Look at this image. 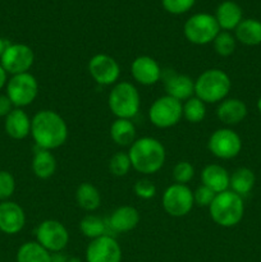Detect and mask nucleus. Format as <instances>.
Wrapping results in <instances>:
<instances>
[{"mask_svg":"<svg viewBox=\"0 0 261 262\" xmlns=\"http://www.w3.org/2000/svg\"><path fill=\"white\" fill-rule=\"evenodd\" d=\"M183 118V104L173 97L164 95L158 97L148 109V119L160 129L178 124Z\"/></svg>","mask_w":261,"mask_h":262,"instance_id":"0eeeda50","label":"nucleus"},{"mask_svg":"<svg viewBox=\"0 0 261 262\" xmlns=\"http://www.w3.org/2000/svg\"><path fill=\"white\" fill-rule=\"evenodd\" d=\"M247 115V106L240 99H224L219 102L216 109V117L223 124H240Z\"/></svg>","mask_w":261,"mask_h":262,"instance_id":"aec40b11","label":"nucleus"},{"mask_svg":"<svg viewBox=\"0 0 261 262\" xmlns=\"http://www.w3.org/2000/svg\"><path fill=\"white\" fill-rule=\"evenodd\" d=\"M235 43H237V40L228 31H220L216 37L214 38V41H212L215 53L219 56H223V58L230 56L234 53Z\"/></svg>","mask_w":261,"mask_h":262,"instance_id":"7c9ffc66","label":"nucleus"},{"mask_svg":"<svg viewBox=\"0 0 261 262\" xmlns=\"http://www.w3.org/2000/svg\"><path fill=\"white\" fill-rule=\"evenodd\" d=\"M76 202L84 211H96L101 205V194L96 186L90 182H83L76 189Z\"/></svg>","mask_w":261,"mask_h":262,"instance_id":"b1692460","label":"nucleus"},{"mask_svg":"<svg viewBox=\"0 0 261 262\" xmlns=\"http://www.w3.org/2000/svg\"><path fill=\"white\" fill-rule=\"evenodd\" d=\"M229 173L219 164H209L201 171V182L204 186L209 187L215 193L229 189Z\"/></svg>","mask_w":261,"mask_h":262,"instance_id":"4be33fe9","label":"nucleus"},{"mask_svg":"<svg viewBox=\"0 0 261 262\" xmlns=\"http://www.w3.org/2000/svg\"><path fill=\"white\" fill-rule=\"evenodd\" d=\"M5 133L13 140H25L31 135V118L19 107H14L4 118Z\"/></svg>","mask_w":261,"mask_h":262,"instance_id":"a211bd4d","label":"nucleus"},{"mask_svg":"<svg viewBox=\"0 0 261 262\" xmlns=\"http://www.w3.org/2000/svg\"><path fill=\"white\" fill-rule=\"evenodd\" d=\"M235 40L247 46H256L261 43V22L253 18L243 19L235 28Z\"/></svg>","mask_w":261,"mask_h":262,"instance_id":"a878e982","label":"nucleus"},{"mask_svg":"<svg viewBox=\"0 0 261 262\" xmlns=\"http://www.w3.org/2000/svg\"><path fill=\"white\" fill-rule=\"evenodd\" d=\"M161 205L169 216L183 217L193 209V192L187 184H170L164 191Z\"/></svg>","mask_w":261,"mask_h":262,"instance_id":"1a4fd4ad","label":"nucleus"},{"mask_svg":"<svg viewBox=\"0 0 261 262\" xmlns=\"http://www.w3.org/2000/svg\"><path fill=\"white\" fill-rule=\"evenodd\" d=\"M133 191L141 200H151L156 196V186L148 179H138L135 183Z\"/></svg>","mask_w":261,"mask_h":262,"instance_id":"c9c22d12","label":"nucleus"},{"mask_svg":"<svg viewBox=\"0 0 261 262\" xmlns=\"http://www.w3.org/2000/svg\"><path fill=\"white\" fill-rule=\"evenodd\" d=\"M196 0H161L164 9L170 14H183L194 5Z\"/></svg>","mask_w":261,"mask_h":262,"instance_id":"f704fd0d","label":"nucleus"},{"mask_svg":"<svg viewBox=\"0 0 261 262\" xmlns=\"http://www.w3.org/2000/svg\"><path fill=\"white\" fill-rule=\"evenodd\" d=\"M255 174L248 168H238L229 178V188L241 197L246 196L252 191L255 186Z\"/></svg>","mask_w":261,"mask_h":262,"instance_id":"bb28decb","label":"nucleus"},{"mask_svg":"<svg viewBox=\"0 0 261 262\" xmlns=\"http://www.w3.org/2000/svg\"><path fill=\"white\" fill-rule=\"evenodd\" d=\"M215 196H216V193H215L212 189H210L209 187L201 184L200 187H197L196 191H193L194 205H197V206L200 207H207V209H209L211 202L214 201Z\"/></svg>","mask_w":261,"mask_h":262,"instance_id":"e433bc0d","label":"nucleus"},{"mask_svg":"<svg viewBox=\"0 0 261 262\" xmlns=\"http://www.w3.org/2000/svg\"><path fill=\"white\" fill-rule=\"evenodd\" d=\"M110 137L118 146H130L136 141V127L130 119H117L110 125Z\"/></svg>","mask_w":261,"mask_h":262,"instance_id":"393cba45","label":"nucleus"},{"mask_svg":"<svg viewBox=\"0 0 261 262\" xmlns=\"http://www.w3.org/2000/svg\"><path fill=\"white\" fill-rule=\"evenodd\" d=\"M194 168L189 161H179L173 168V179L178 184H187L193 179Z\"/></svg>","mask_w":261,"mask_h":262,"instance_id":"473e14b6","label":"nucleus"},{"mask_svg":"<svg viewBox=\"0 0 261 262\" xmlns=\"http://www.w3.org/2000/svg\"><path fill=\"white\" fill-rule=\"evenodd\" d=\"M56 159L49 150L37 148L32 158V171L38 179H49L56 171Z\"/></svg>","mask_w":261,"mask_h":262,"instance_id":"5701e85b","label":"nucleus"},{"mask_svg":"<svg viewBox=\"0 0 261 262\" xmlns=\"http://www.w3.org/2000/svg\"><path fill=\"white\" fill-rule=\"evenodd\" d=\"M26 225L25 210L13 201L0 202V232L8 235L18 234Z\"/></svg>","mask_w":261,"mask_h":262,"instance_id":"dca6fc26","label":"nucleus"},{"mask_svg":"<svg viewBox=\"0 0 261 262\" xmlns=\"http://www.w3.org/2000/svg\"><path fill=\"white\" fill-rule=\"evenodd\" d=\"M132 164L128 152H117L109 160V170L114 177H125L129 173Z\"/></svg>","mask_w":261,"mask_h":262,"instance_id":"2f4dec72","label":"nucleus"},{"mask_svg":"<svg viewBox=\"0 0 261 262\" xmlns=\"http://www.w3.org/2000/svg\"><path fill=\"white\" fill-rule=\"evenodd\" d=\"M107 105L115 118L132 120L140 112V92L130 82L120 81L115 83L109 92Z\"/></svg>","mask_w":261,"mask_h":262,"instance_id":"39448f33","label":"nucleus"},{"mask_svg":"<svg viewBox=\"0 0 261 262\" xmlns=\"http://www.w3.org/2000/svg\"><path fill=\"white\" fill-rule=\"evenodd\" d=\"M13 109H14V106H13L12 101H10L9 97L7 96V94H0V118L7 117Z\"/></svg>","mask_w":261,"mask_h":262,"instance_id":"4c0bfd02","label":"nucleus"},{"mask_svg":"<svg viewBox=\"0 0 261 262\" xmlns=\"http://www.w3.org/2000/svg\"><path fill=\"white\" fill-rule=\"evenodd\" d=\"M15 179L12 173L7 170H0V202L9 201L14 194Z\"/></svg>","mask_w":261,"mask_h":262,"instance_id":"72a5a7b5","label":"nucleus"},{"mask_svg":"<svg viewBox=\"0 0 261 262\" xmlns=\"http://www.w3.org/2000/svg\"><path fill=\"white\" fill-rule=\"evenodd\" d=\"M36 242L49 252H60L68 246L69 233L63 223L54 219L44 220L36 228Z\"/></svg>","mask_w":261,"mask_h":262,"instance_id":"9d476101","label":"nucleus"},{"mask_svg":"<svg viewBox=\"0 0 261 262\" xmlns=\"http://www.w3.org/2000/svg\"><path fill=\"white\" fill-rule=\"evenodd\" d=\"M68 125L54 110H40L31 118V136L37 148L53 151L68 140Z\"/></svg>","mask_w":261,"mask_h":262,"instance_id":"f257e3e1","label":"nucleus"},{"mask_svg":"<svg viewBox=\"0 0 261 262\" xmlns=\"http://www.w3.org/2000/svg\"><path fill=\"white\" fill-rule=\"evenodd\" d=\"M9 41H7L5 38L0 37V58H2V55L4 54V51L7 50V48L9 46Z\"/></svg>","mask_w":261,"mask_h":262,"instance_id":"ea45409f","label":"nucleus"},{"mask_svg":"<svg viewBox=\"0 0 261 262\" xmlns=\"http://www.w3.org/2000/svg\"><path fill=\"white\" fill-rule=\"evenodd\" d=\"M209 214L212 222L223 228H233L242 220L245 215L243 197L228 191L217 193L209 206Z\"/></svg>","mask_w":261,"mask_h":262,"instance_id":"20e7f679","label":"nucleus"},{"mask_svg":"<svg viewBox=\"0 0 261 262\" xmlns=\"http://www.w3.org/2000/svg\"><path fill=\"white\" fill-rule=\"evenodd\" d=\"M130 73L133 79L142 86L156 84L163 77V71L159 63L148 55L137 56L130 64Z\"/></svg>","mask_w":261,"mask_h":262,"instance_id":"2eb2a0df","label":"nucleus"},{"mask_svg":"<svg viewBox=\"0 0 261 262\" xmlns=\"http://www.w3.org/2000/svg\"><path fill=\"white\" fill-rule=\"evenodd\" d=\"M122 248L109 234L92 239L86 248L87 262H122Z\"/></svg>","mask_w":261,"mask_h":262,"instance_id":"4468645a","label":"nucleus"},{"mask_svg":"<svg viewBox=\"0 0 261 262\" xmlns=\"http://www.w3.org/2000/svg\"><path fill=\"white\" fill-rule=\"evenodd\" d=\"M8 83V73L5 72V69L3 68L2 64H0V91L7 86Z\"/></svg>","mask_w":261,"mask_h":262,"instance_id":"58836bf2","label":"nucleus"},{"mask_svg":"<svg viewBox=\"0 0 261 262\" xmlns=\"http://www.w3.org/2000/svg\"><path fill=\"white\" fill-rule=\"evenodd\" d=\"M214 15L209 13H197L186 20L183 27V33L187 40L194 45H207L214 41L217 33L220 32Z\"/></svg>","mask_w":261,"mask_h":262,"instance_id":"423d86ee","label":"nucleus"},{"mask_svg":"<svg viewBox=\"0 0 261 262\" xmlns=\"http://www.w3.org/2000/svg\"><path fill=\"white\" fill-rule=\"evenodd\" d=\"M214 17L216 19L217 25H219L220 30L229 32V31L235 30L238 25L242 22L243 12L242 8L237 3L232 2V0H227V2L220 3L219 7L216 8Z\"/></svg>","mask_w":261,"mask_h":262,"instance_id":"412c9836","label":"nucleus"},{"mask_svg":"<svg viewBox=\"0 0 261 262\" xmlns=\"http://www.w3.org/2000/svg\"><path fill=\"white\" fill-rule=\"evenodd\" d=\"M206 117V104L196 96L183 102V118L192 124H199Z\"/></svg>","mask_w":261,"mask_h":262,"instance_id":"c756f323","label":"nucleus"},{"mask_svg":"<svg viewBox=\"0 0 261 262\" xmlns=\"http://www.w3.org/2000/svg\"><path fill=\"white\" fill-rule=\"evenodd\" d=\"M79 230L84 237L92 241L106 234V224L100 216L87 214L79 222Z\"/></svg>","mask_w":261,"mask_h":262,"instance_id":"c85d7f7f","label":"nucleus"},{"mask_svg":"<svg viewBox=\"0 0 261 262\" xmlns=\"http://www.w3.org/2000/svg\"><path fill=\"white\" fill-rule=\"evenodd\" d=\"M132 168L145 176L156 174L165 164L166 151L163 143L154 137L137 138L129 146Z\"/></svg>","mask_w":261,"mask_h":262,"instance_id":"f03ea898","label":"nucleus"},{"mask_svg":"<svg viewBox=\"0 0 261 262\" xmlns=\"http://www.w3.org/2000/svg\"><path fill=\"white\" fill-rule=\"evenodd\" d=\"M210 152L222 160H230L240 155L242 150V140L230 128H219L211 133L207 141Z\"/></svg>","mask_w":261,"mask_h":262,"instance_id":"9b49d317","label":"nucleus"},{"mask_svg":"<svg viewBox=\"0 0 261 262\" xmlns=\"http://www.w3.org/2000/svg\"><path fill=\"white\" fill-rule=\"evenodd\" d=\"M140 220L141 216L138 210L133 206L124 205L112 212L109 217V227L115 233H128L137 228Z\"/></svg>","mask_w":261,"mask_h":262,"instance_id":"6ab92c4d","label":"nucleus"},{"mask_svg":"<svg viewBox=\"0 0 261 262\" xmlns=\"http://www.w3.org/2000/svg\"><path fill=\"white\" fill-rule=\"evenodd\" d=\"M257 109H258V112L261 113V97L257 100Z\"/></svg>","mask_w":261,"mask_h":262,"instance_id":"a19ab883","label":"nucleus"},{"mask_svg":"<svg viewBox=\"0 0 261 262\" xmlns=\"http://www.w3.org/2000/svg\"><path fill=\"white\" fill-rule=\"evenodd\" d=\"M17 262H53L51 253L37 242H26L18 248Z\"/></svg>","mask_w":261,"mask_h":262,"instance_id":"cd10ccee","label":"nucleus"},{"mask_svg":"<svg viewBox=\"0 0 261 262\" xmlns=\"http://www.w3.org/2000/svg\"><path fill=\"white\" fill-rule=\"evenodd\" d=\"M33 61V50L26 43H9L0 58V64L10 76L27 73L32 68Z\"/></svg>","mask_w":261,"mask_h":262,"instance_id":"f8f14e48","label":"nucleus"},{"mask_svg":"<svg viewBox=\"0 0 261 262\" xmlns=\"http://www.w3.org/2000/svg\"><path fill=\"white\" fill-rule=\"evenodd\" d=\"M230 89V77L219 68L206 69L194 79V96L205 104L222 102L227 99Z\"/></svg>","mask_w":261,"mask_h":262,"instance_id":"7ed1b4c3","label":"nucleus"},{"mask_svg":"<svg viewBox=\"0 0 261 262\" xmlns=\"http://www.w3.org/2000/svg\"><path fill=\"white\" fill-rule=\"evenodd\" d=\"M164 87H165V95L181 102L194 96V81L187 74H168L164 79Z\"/></svg>","mask_w":261,"mask_h":262,"instance_id":"f3484780","label":"nucleus"},{"mask_svg":"<svg viewBox=\"0 0 261 262\" xmlns=\"http://www.w3.org/2000/svg\"><path fill=\"white\" fill-rule=\"evenodd\" d=\"M5 90H7V96L12 101L13 106L23 109L32 104L37 97L38 82L36 77L30 72L15 74L8 79Z\"/></svg>","mask_w":261,"mask_h":262,"instance_id":"6e6552de","label":"nucleus"},{"mask_svg":"<svg viewBox=\"0 0 261 262\" xmlns=\"http://www.w3.org/2000/svg\"><path fill=\"white\" fill-rule=\"evenodd\" d=\"M89 73L97 84L114 86L119 82L120 66L107 54H96L89 61Z\"/></svg>","mask_w":261,"mask_h":262,"instance_id":"ddd939ff","label":"nucleus"}]
</instances>
